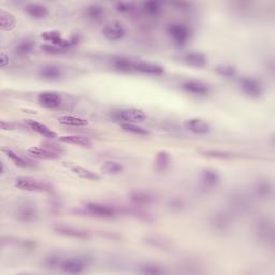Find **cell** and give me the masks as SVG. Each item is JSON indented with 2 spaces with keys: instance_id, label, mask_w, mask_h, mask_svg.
<instances>
[{
  "instance_id": "cell-35",
  "label": "cell",
  "mask_w": 275,
  "mask_h": 275,
  "mask_svg": "<svg viewBox=\"0 0 275 275\" xmlns=\"http://www.w3.org/2000/svg\"><path fill=\"white\" fill-rule=\"evenodd\" d=\"M36 49V42L30 39H23L16 43L14 48V52L20 56H25V55L31 54Z\"/></svg>"
},
{
  "instance_id": "cell-14",
  "label": "cell",
  "mask_w": 275,
  "mask_h": 275,
  "mask_svg": "<svg viewBox=\"0 0 275 275\" xmlns=\"http://www.w3.org/2000/svg\"><path fill=\"white\" fill-rule=\"evenodd\" d=\"M184 127L195 135H207L211 133V125L202 118H189L186 119Z\"/></svg>"
},
{
  "instance_id": "cell-43",
  "label": "cell",
  "mask_w": 275,
  "mask_h": 275,
  "mask_svg": "<svg viewBox=\"0 0 275 275\" xmlns=\"http://www.w3.org/2000/svg\"><path fill=\"white\" fill-rule=\"evenodd\" d=\"M202 154H204L205 156L207 157H212V158H219V159H226V158H230L231 154L227 153V152H223V151H204L202 152Z\"/></svg>"
},
{
  "instance_id": "cell-1",
  "label": "cell",
  "mask_w": 275,
  "mask_h": 275,
  "mask_svg": "<svg viewBox=\"0 0 275 275\" xmlns=\"http://www.w3.org/2000/svg\"><path fill=\"white\" fill-rule=\"evenodd\" d=\"M254 232L256 238L266 245L274 243V224L269 216H260L256 219L254 225Z\"/></svg>"
},
{
  "instance_id": "cell-12",
  "label": "cell",
  "mask_w": 275,
  "mask_h": 275,
  "mask_svg": "<svg viewBox=\"0 0 275 275\" xmlns=\"http://www.w3.org/2000/svg\"><path fill=\"white\" fill-rule=\"evenodd\" d=\"M210 225L216 232H227L232 225V217L226 212H216L211 216Z\"/></svg>"
},
{
  "instance_id": "cell-42",
  "label": "cell",
  "mask_w": 275,
  "mask_h": 275,
  "mask_svg": "<svg viewBox=\"0 0 275 275\" xmlns=\"http://www.w3.org/2000/svg\"><path fill=\"white\" fill-rule=\"evenodd\" d=\"M168 206L174 212H180L185 208V202L181 198H171L168 202Z\"/></svg>"
},
{
  "instance_id": "cell-26",
  "label": "cell",
  "mask_w": 275,
  "mask_h": 275,
  "mask_svg": "<svg viewBox=\"0 0 275 275\" xmlns=\"http://www.w3.org/2000/svg\"><path fill=\"white\" fill-rule=\"evenodd\" d=\"M26 125L32 130L35 131V133L39 134L40 136L45 137V138H49V139H55L57 138V134L53 131L51 128H49L47 125L42 124L40 122H37V120L34 119H27L26 120Z\"/></svg>"
},
{
  "instance_id": "cell-30",
  "label": "cell",
  "mask_w": 275,
  "mask_h": 275,
  "mask_svg": "<svg viewBox=\"0 0 275 275\" xmlns=\"http://www.w3.org/2000/svg\"><path fill=\"white\" fill-rule=\"evenodd\" d=\"M138 273L143 275H163L167 273V271L162 266L157 265V263L145 262L139 266Z\"/></svg>"
},
{
  "instance_id": "cell-16",
  "label": "cell",
  "mask_w": 275,
  "mask_h": 275,
  "mask_svg": "<svg viewBox=\"0 0 275 275\" xmlns=\"http://www.w3.org/2000/svg\"><path fill=\"white\" fill-rule=\"evenodd\" d=\"M129 199L137 206H146L156 201V196L147 191H133L129 195Z\"/></svg>"
},
{
  "instance_id": "cell-34",
  "label": "cell",
  "mask_w": 275,
  "mask_h": 275,
  "mask_svg": "<svg viewBox=\"0 0 275 275\" xmlns=\"http://www.w3.org/2000/svg\"><path fill=\"white\" fill-rule=\"evenodd\" d=\"M101 171L108 175H118L125 171V167L124 164L119 161L108 160L102 164Z\"/></svg>"
},
{
  "instance_id": "cell-22",
  "label": "cell",
  "mask_w": 275,
  "mask_h": 275,
  "mask_svg": "<svg viewBox=\"0 0 275 275\" xmlns=\"http://www.w3.org/2000/svg\"><path fill=\"white\" fill-rule=\"evenodd\" d=\"M143 242L147 246L160 250H170L172 248V242L169 239L158 235L146 236L143 238Z\"/></svg>"
},
{
  "instance_id": "cell-11",
  "label": "cell",
  "mask_w": 275,
  "mask_h": 275,
  "mask_svg": "<svg viewBox=\"0 0 275 275\" xmlns=\"http://www.w3.org/2000/svg\"><path fill=\"white\" fill-rule=\"evenodd\" d=\"M53 230H54V232H56L57 235H61L64 237H68V238H72V239L86 240V239L91 238L90 231L81 229V228L72 227V226L62 225V224L55 225L53 227Z\"/></svg>"
},
{
  "instance_id": "cell-31",
  "label": "cell",
  "mask_w": 275,
  "mask_h": 275,
  "mask_svg": "<svg viewBox=\"0 0 275 275\" xmlns=\"http://www.w3.org/2000/svg\"><path fill=\"white\" fill-rule=\"evenodd\" d=\"M16 26L15 16L6 10L0 11V28L4 31L13 30Z\"/></svg>"
},
{
  "instance_id": "cell-15",
  "label": "cell",
  "mask_w": 275,
  "mask_h": 275,
  "mask_svg": "<svg viewBox=\"0 0 275 275\" xmlns=\"http://www.w3.org/2000/svg\"><path fill=\"white\" fill-rule=\"evenodd\" d=\"M38 102L41 107L47 109H56L61 105L62 98L59 93L47 91L40 93L38 96Z\"/></svg>"
},
{
  "instance_id": "cell-45",
  "label": "cell",
  "mask_w": 275,
  "mask_h": 275,
  "mask_svg": "<svg viewBox=\"0 0 275 275\" xmlns=\"http://www.w3.org/2000/svg\"><path fill=\"white\" fill-rule=\"evenodd\" d=\"M8 65H9V56L5 52H3L2 56H0V67L6 68Z\"/></svg>"
},
{
  "instance_id": "cell-23",
  "label": "cell",
  "mask_w": 275,
  "mask_h": 275,
  "mask_svg": "<svg viewBox=\"0 0 275 275\" xmlns=\"http://www.w3.org/2000/svg\"><path fill=\"white\" fill-rule=\"evenodd\" d=\"M39 76L49 81H57L64 76V70L56 65H46L39 69Z\"/></svg>"
},
{
  "instance_id": "cell-33",
  "label": "cell",
  "mask_w": 275,
  "mask_h": 275,
  "mask_svg": "<svg viewBox=\"0 0 275 275\" xmlns=\"http://www.w3.org/2000/svg\"><path fill=\"white\" fill-rule=\"evenodd\" d=\"M58 122L69 127H86L89 125V122L85 118L75 115H61L58 117Z\"/></svg>"
},
{
  "instance_id": "cell-8",
  "label": "cell",
  "mask_w": 275,
  "mask_h": 275,
  "mask_svg": "<svg viewBox=\"0 0 275 275\" xmlns=\"http://www.w3.org/2000/svg\"><path fill=\"white\" fill-rule=\"evenodd\" d=\"M240 87L242 92L252 99H258L263 93V87L259 80L251 76H243L240 79Z\"/></svg>"
},
{
  "instance_id": "cell-44",
  "label": "cell",
  "mask_w": 275,
  "mask_h": 275,
  "mask_svg": "<svg viewBox=\"0 0 275 275\" xmlns=\"http://www.w3.org/2000/svg\"><path fill=\"white\" fill-rule=\"evenodd\" d=\"M42 50L48 54H61V53H65V51H66V50L61 49L60 47L51 45V43H46V45H43Z\"/></svg>"
},
{
  "instance_id": "cell-37",
  "label": "cell",
  "mask_w": 275,
  "mask_h": 275,
  "mask_svg": "<svg viewBox=\"0 0 275 275\" xmlns=\"http://www.w3.org/2000/svg\"><path fill=\"white\" fill-rule=\"evenodd\" d=\"M214 69L218 75L226 79H232L237 75V68L229 64H218Z\"/></svg>"
},
{
  "instance_id": "cell-18",
  "label": "cell",
  "mask_w": 275,
  "mask_h": 275,
  "mask_svg": "<svg viewBox=\"0 0 275 275\" xmlns=\"http://www.w3.org/2000/svg\"><path fill=\"white\" fill-rule=\"evenodd\" d=\"M134 70L136 72H140L143 74L147 75H162L164 73V68L162 66L155 64V62H150V61H135Z\"/></svg>"
},
{
  "instance_id": "cell-24",
  "label": "cell",
  "mask_w": 275,
  "mask_h": 275,
  "mask_svg": "<svg viewBox=\"0 0 275 275\" xmlns=\"http://www.w3.org/2000/svg\"><path fill=\"white\" fill-rule=\"evenodd\" d=\"M183 60L186 65H188L194 68H203L207 64L206 55L201 52H196V51L186 53L183 56Z\"/></svg>"
},
{
  "instance_id": "cell-20",
  "label": "cell",
  "mask_w": 275,
  "mask_h": 275,
  "mask_svg": "<svg viewBox=\"0 0 275 275\" xmlns=\"http://www.w3.org/2000/svg\"><path fill=\"white\" fill-rule=\"evenodd\" d=\"M2 151H3V153L6 154V156H7L11 161H12V162L15 164L16 167H18V168H22V169H29V168H37V167H38L37 164H36L34 161L30 160V159H28V158H25V157H23V156L18 155L17 153H15L14 151H12L11 149L3 147Z\"/></svg>"
},
{
  "instance_id": "cell-21",
  "label": "cell",
  "mask_w": 275,
  "mask_h": 275,
  "mask_svg": "<svg viewBox=\"0 0 275 275\" xmlns=\"http://www.w3.org/2000/svg\"><path fill=\"white\" fill-rule=\"evenodd\" d=\"M25 13L34 19H45L49 16L50 10L47 6L39 3H29L24 7Z\"/></svg>"
},
{
  "instance_id": "cell-32",
  "label": "cell",
  "mask_w": 275,
  "mask_h": 275,
  "mask_svg": "<svg viewBox=\"0 0 275 275\" xmlns=\"http://www.w3.org/2000/svg\"><path fill=\"white\" fill-rule=\"evenodd\" d=\"M69 169L75 174L78 175V177H80L81 179H84V180H89V181H99L100 180V175H99L98 173L90 170V169H86L84 167H81V166H76V164H72V166L69 167Z\"/></svg>"
},
{
  "instance_id": "cell-5",
  "label": "cell",
  "mask_w": 275,
  "mask_h": 275,
  "mask_svg": "<svg viewBox=\"0 0 275 275\" xmlns=\"http://www.w3.org/2000/svg\"><path fill=\"white\" fill-rule=\"evenodd\" d=\"M228 204L235 213L244 215L248 213L251 208V202L248 197L243 193L235 192L228 197Z\"/></svg>"
},
{
  "instance_id": "cell-9",
  "label": "cell",
  "mask_w": 275,
  "mask_h": 275,
  "mask_svg": "<svg viewBox=\"0 0 275 275\" xmlns=\"http://www.w3.org/2000/svg\"><path fill=\"white\" fill-rule=\"evenodd\" d=\"M115 118L118 122L122 123H131V124H137V123H142L147 118L146 114L142 111L140 109H124L120 110V111L115 113Z\"/></svg>"
},
{
  "instance_id": "cell-7",
  "label": "cell",
  "mask_w": 275,
  "mask_h": 275,
  "mask_svg": "<svg viewBox=\"0 0 275 275\" xmlns=\"http://www.w3.org/2000/svg\"><path fill=\"white\" fill-rule=\"evenodd\" d=\"M127 30L123 23L118 20H111L102 28L103 37L110 42H117L126 37Z\"/></svg>"
},
{
  "instance_id": "cell-4",
  "label": "cell",
  "mask_w": 275,
  "mask_h": 275,
  "mask_svg": "<svg viewBox=\"0 0 275 275\" xmlns=\"http://www.w3.org/2000/svg\"><path fill=\"white\" fill-rule=\"evenodd\" d=\"M15 217L18 222L24 224L36 223L39 218V210L34 202L25 201L16 207Z\"/></svg>"
},
{
  "instance_id": "cell-19",
  "label": "cell",
  "mask_w": 275,
  "mask_h": 275,
  "mask_svg": "<svg viewBox=\"0 0 275 275\" xmlns=\"http://www.w3.org/2000/svg\"><path fill=\"white\" fill-rule=\"evenodd\" d=\"M28 154L31 157L42 160H55L58 159L60 153L54 151L48 146H32L28 149Z\"/></svg>"
},
{
  "instance_id": "cell-38",
  "label": "cell",
  "mask_w": 275,
  "mask_h": 275,
  "mask_svg": "<svg viewBox=\"0 0 275 275\" xmlns=\"http://www.w3.org/2000/svg\"><path fill=\"white\" fill-rule=\"evenodd\" d=\"M120 127L123 128V130L127 131V133H130L133 135L137 136H147L150 135L149 131L137 124H131V123H122L120 124Z\"/></svg>"
},
{
  "instance_id": "cell-3",
  "label": "cell",
  "mask_w": 275,
  "mask_h": 275,
  "mask_svg": "<svg viewBox=\"0 0 275 275\" xmlns=\"http://www.w3.org/2000/svg\"><path fill=\"white\" fill-rule=\"evenodd\" d=\"M168 35L171 41L179 47L185 46L192 37L191 28L183 23H172L168 26Z\"/></svg>"
},
{
  "instance_id": "cell-46",
  "label": "cell",
  "mask_w": 275,
  "mask_h": 275,
  "mask_svg": "<svg viewBox=\"0 0 275 275\" xmlns=\"http://www.w3.org/2000/svg\"><path fill=\"white\" fill-rule=\"evenodd\" d=\"M0 126H2V129L3 130H11V129H13V125L9 123V122H6V120H2V122H0Z\"/></svg>"
},
{
  "instance_id": "cell-29",
  "label": "cell",
  "mask_w": 275,
  "mask_h": 275,
  "mask_svg": "<svg viewBox=\"0 0 275 275\" xmlns=\"http://www.w3.org/2000/svg\"><path fill=\"white\" fill-rule=\"evenodd\" d=\"M59 141L66 144L70 145H76L81 147H91L92 146V141L84 136H62L59 138Z\"/></svg>"
},
{
  "instance_id": "cell-39",
  "label": "cell",
  "mask_w": 275,
  "mask_h": 275,
  "mask_svg": "<svg viewBox=\"0 0 275 275\" xmlns=\"http://www.w3.org/2000/svg\"><path fill=\"white\" fill-rule=\"evenodd\" d=\"M143 10L151 16H157L161 13L162 7L158 2H146L143 4Z\"/></svg>"
},
{
  "instance_id": "cell-36",
  "label": "cell",
  "mask_w": 275,
  "mask_h": 275,
  "mask_svg": "<svg viewBox=\"0 0 275 275\" xmlns=\"http://www.w3.org/2000/svg\"><path fill=\"white\" fill-rule=\"evenodd\" d=\"M112 66L115 68V70L120 72H134V66L135 60L126 58V57H117L113 59Z\"/></svg>"
},
{
  "instance_id": "cell-17",
  "label": "cell",
  "mask_w": 275,
  "mask_h": 275,
  "mask_svg": "<svg viewBox=\"0 0 275 275\" xmlns=\"http://www.w3.org/2000/svg\"><path fill=\"white\" fill-rule=\"evenodd\" d=\"M182 87L185 92L195 96H206L211 92L210 86L198 80H187L183 83Z\"/></svg>"
},
{
  "instance_id": "cell-27",
  "label": "cell",
  "mask_w": 275,
  "mask_h": 275,
  "mask_svg": "<svg viewBox=\"0 0 275 275\" xmlns=\"http://www.w3.org/2000/svg\"><path fill=\"white\" fill-rule=\"evenodd\" d=\"M104 14H105L104 7L100 5L92 4L84 8V16L92 22H98L102 19Z\"/></svg>"
},
{
  "instance_id": "cell-13",
  "label": "cell",
  "mask_w": 275,
  "mask_h": 275,
  "mask_svg": "<svg viewBox=\"0 0 275 275\" xmlns=\"http://www.w3.org/2000/svg\"><path fill=\"white\" fill-rule=\"evenodd\" d=\"M254 194L257 198L261 200H268L271 199L273 196L274 187L273 183L267 178H260L254 184Z\"/></svg>"
},
{
  "instance_id": "cell-2",
  "label": "cell",
  "mask_w": 275,
  "mask_h": 275,
  "mask_svg": "<svg viewBox=\"0 0 275 275\" xmlns=\"http://www.w3.org/2000/svg\"><path fill=\"white\" fill-rule=\"evenodd\" d=\"M14 185L17 189L25 192H35V193L53 192V186L50 183L31 177H18L15 179Z\"/></svg>"
},
{
  "instance_id": "cell-41",
  "label": "cell",
  "mask_w": 275,
  "mask_h": 275,
  "mask_svg": "<svg viewBox=\"0 0 275 275\" xmlns=\"http://www.w3.org/2000/svg\"><path fill=\"white\" fill-rule=\"evenodd\" d=\"M62 259H61V256L59 255H55V254H51L50 256H48L45 260V265L48 267V268H51V269H54L56 267H59L60 268V263H61Z\"/></svg>"
},
{
  "instance_id": "cell-40",
  "label": "cell",
  "mask_w": 275,
  "mask_h": 275,
  "mask_svg": "<svg viewBox=\"0 0 275 275\" xmlns=\"http://www.w3.org/2000/svg\"><path fill=\"white\" fill-rule=\"evenodd\" d=\"M115 9L117 12L123 13V14H127V13H131L134 12V11L137 9L136 5L133 3H127V2H119L115 5Z\"/></svg>"
},
{
  "instance_id": "cell-6",
  "label": "cell",
  "mask_w": 275,
  "mask_h": 275,
  "mask_svg": "<svg viewBox=\"0 0 275 275\" xmlns=\"http://www.w3.org/2000/svg\"><path fill=\"white\" fill-rule=\"evenodd\" d=\"M84 210L86 211V213L100 218H112L119 213V210L115 206L99 202L86 203L84 205Z\"/></svg>"
},
{
  "instance_id": "cell-28",
  "label": "cell",
  "mask_w": 275,
  "mask_h": 275,
  "mask_svg": "<svg viewBox=\"0 0 275 275\" xmlns=\"http://www.w3.org/2000/svg\"><path fill=\"white\" fill-rule=\"evenodd\" d=\"M171 166V156L167 151H159L155 159V169L159 173L166 172Z\"/></svg>"
},
{
  "instance_id": "cell-25",
  "label": "cell",
  "mask_w": 275,
  "mask_h": 275,
  "mask_svg": "<svg viewBox=\"0 0 275 275\" xmlns=\"http://www.w3.org/2000/svg\"><path fill=\"white\" fill-rule=\"evenodd\" d=\"M200 180L205 188L212 189L221 182V175L214 169H204L201 172Z\"/></svg>"
},
{
  "instance_id": "cell-10",
  "label": "cell",
  "mask_w": 275,
  "mask_h": 275,
  "mask_svg": "<svg viewBox=\"0 0 275 275\" xmlns=\"http://www.w3.org/2000/svg\"><path fill=\"white\" fill-rule=\"evenodd\" d=\"M87 267L86 259L82 257H69L62 259L60 269L67 274H82Z\"/></svg>"
}]
</instances>
